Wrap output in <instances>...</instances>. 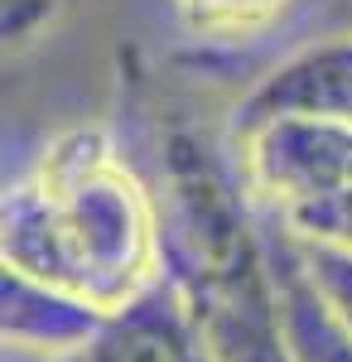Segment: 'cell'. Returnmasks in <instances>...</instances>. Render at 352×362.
<instances>
[{
    "label": "cell",
    "mask_w": 352,
    "mask_h": 362,
    "mask_svg": "<svg viewBox=\"0 0 352 362\" xmlns=\"http://www.w3.org/2000/svg\"><path fill=\"white\" fill-rule=\"evenodd\" d=\"M0 251L54 295L107 314L164 276L160 203L97 126H82L0 189Z\"/></svg>",
    "instance_id": "6da1fadb"
},
{
    "label": "cell",
    "mask_w": 352,
    "mask_h": 362,
    "mask_svg": "<svg viewBox=\"0 0 352 362\" xmlns=\"http://www.w3.org/2000/svg\"><path fill=\"white\" fill-rule=\"evenodd\" d=\"M160 261L189 309L208 362H290L266 232L213 160L208 140L174 131L164 140Z\"/></svg>",
    "instance_id": "7a4b0ae2"
},
{
    "label": "cell",
    "mask_w": 352,
    "mask_h": 362,
    "mask_svg": "<svg viewBox=\"0 0 352 362\" xmlns=\"http://www.w3.org/2000/svg\"><path fill=\"white\" fill-rule=\"evenodd\" d=\"M246 189L275 213L352 194V121H256L242 131Z\"/></svg>",
    "instance_id": "3957f363"
},
{
    "label": "cell",
    "mask_w": 352,
    "mask_h": 362,
    "mask_svg": "<svg viewBox=\"0 0 352 362\" xmlns=\"http://www.w3.org/2000/svg\"><path fill=\"white\" fill-rule=\"evenodd\" d=\"M58 362H208L189 309L169 276L150 280L126 305L97 314L92 334L73 343Z\"/></svg>",
    "instance_id": "277c9868"
},
{
    "label": "cell",
    "mask_w": 352,
    "mask_h": 362,
    "mask_svg": "<svg viewBox=\"0 0 352 362\" xmlns=\"http://www.w3.org/2000/svg\"><path fill=\"white\" fill-rule=\"evenodd\" d=\"M237 121H352V34H333L280 58L251 87Z\"/></svg>",
    "instance_id": "5b68a950"
},
{
    "label": "cell",
    "mask_w": 352,
    "mask_h": 362,
    "mask_svg": "<svg viewBox=\"0 0 352 362\" xmlns=\"http://www.w3.org/2000/svg\"><path fill=\"white\" fill-rule=\"evenodd\" d=\"M97 309L63 300L49 285L29 280L5 251H0V343L5 348H25V353H68L73 343L92 334Z\"/></svg>",
    "instance_id": "8992f818"
},
{
    "label": "cell",
    "mask_w": 352,
    "mask_h": 362,
    "mask_svg": "<svg viewBox=\"0 0 352 362\" xmlns=\"http://www.w3.org/2000/svg\"><path fill=\"white\" fill-rule=\"evenodd\" d=\"M266 251H271L290 362H352V334L338 324V314L324 305V295L314 290V280L304 276L290 232L285 227L266 232Z\"/></svg>",
    "instance_id": "52a82bcc"
},
{
    "label": "cell",
    "mask_w": 352,
    "mask_h": 362,
    "mask_svg": "<svg viewBox=\"0 0 352 362\" xmlns=\"http://www.w3.org/2000/svg\"><path fill=\"white\" fill-rule=\"evenodd\" d=\"M169 10L193 39L242 44V39L275 29L295 10V0H169Z\"/></svg>",
    "instance_id": "ba28073f"
},
{
    "label": "cell",
    "mask_w": 352,
    "mask_h": 362,
    "mask_svg": "<svg viewBox=\"0 0 352 362\" xmlns=\"http://www.w3.org/2000/svg\"><path fill=\"white\" fill-rule=\"evenodd\" d=\"M290 242L299 251L304 276L314 280V290L324 295V305L338 314V324L352 334V247L314 242V237H295V232H290Z\"/></svg>",
    "instance_id": "9c48e42d"
},
{
    "label": "cell",
    "mask_w": 352,
    "mask_h": 362,
    "mask_svg": "<svg viewBox=\"0 0 352 362\" xmlns=\"http://www.w3.org/2000/svg\"><path fill=\"white\" fill-rule=\"evenodd\" d=\"M68 0H0V54H20L58 25Z\"/></svg>",
    "instance_id": "30bf717a"
},
{
    "label": "cell",
    "mask_w": 352,
    "mask_h": 362,
    "mask_svg": "<svg viewBox=\"0 0 352 362\" xmlns=\"http://www.w3.org/2000/svg\"><path fill=\"white\" fill-rule=\"evenodd\" d=\"M275 223L285 227V232H295V237L352 247V194L328 198V203H309V208H290V213H275Z\"/></svg>",
    "instance_id": "8fae6325"
}]
</instances>
